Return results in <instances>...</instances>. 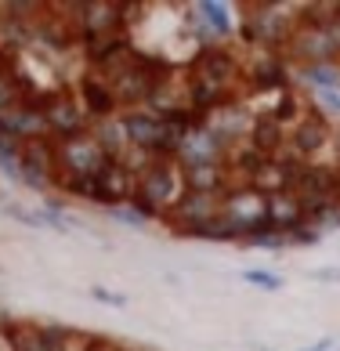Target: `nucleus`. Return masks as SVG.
Here are the masks:
<instances>
[{
    "instance_id": "nucleus-6",
    "label": "nucleus",
    "mask_w": 340,
    "mask_h": 351,
    "mask_svg": "<svg viewBox=\"0 0 340 351\" xmlns=\"http://www.w3.org/2000/svg\"><path fill=\"white\" fill-rule=\"evenodd\" d=\"M221 210H225V189H221V192H185V196L178 199V206L163 221L174 232L185 236V232H192V228L206 225V221L221 217Z\"/></svg>"
},
{
    "instance_id": "nucleus-7",
    "label": "nucleus",
    "mask_w": 340,
    "mask_h": 351,
    "mask_svg": "<svg viewBox=\"0 0 340 351\" xmlns=\"http://www.w3.org/2000/svg\"><path fill=\"white\" fill-rule=\"evenodd\" d=\"M58 171V141L55 138H25L19 141V178L29 185H51Z\"/></svg>"
},
{
    "instance_id": "nucleus-20",
    "label": "nucleus",
    "mask_w": 340,
    "mask_h": 351,
    "mask_svg": "<svg viewBox=\"0 0 340 351\" xmlns=\"http://www.w3.org/2000/svg\"><path fill=\"white\" fill-rule=\"evenodd\" d=\"M90 134H95V141L101 145V152L109 156V160H116L127 145H130V138L123 131V120L120 116H109V120H98L95 127H90Z\"/></svg>"
},
{
    "instance_id": "nucleus-1",
    "label": "nucleus",
    "mask_w": 340,
    "mask_h": 351,
    "mask_svg": "<svg viewBox=\"0 0 340 351\" xmlns=\"http://www.w3.org/2000/svg\"><path fill=\"white\" fill-rule=\"evenodd\" d=\"M185 171L178 160H152V167L138 178V192L127 206L141 221L149 217H167L178 206V199L185 196Z\"/></svg>"
},
{
    "instance_id": "nucleus-5",
    "label": "nucleus",
    "mask_w": 340,
    "mask_h": 351,
    "mask_svg": "<svg viewBox=\"0 0 340 351\" xmlns=\"http://www.w3.org/2000/svg\"><path fill=\"white\" fill-rule=\"evenodd\" d=\"M254 120H257L254 109L246 106L243 98H232V101H225V106H217V109L206 112L203 127H206L210 134H217V141H221L225 149H232V145H239V141L250 138Z\"/></svg>"
},
{
    "instance_id": "nucleus-3",
    "label": "nucleus",
    "mask_w": 340,
    "mask_h": 351,
    "mask_svg": "<svg viewBox=\"0 0 340 351\" xmlns=\"http://www.w3.org/2000/svg\"><path fill=\"white\" fill-rule=\"evenodd\" d=\"M243 40L250 47H279L300 25V4H243Z\"/></svg>"
},
{
    "instance_id": "nucleus-9",
    "label": "nucleus",
    "mask_w": 340,
    "mask_h": 351,
    "mask_svg": "<svg viewBox=\"0 0 340 351\" xmlns=\"http://www.w3.org/2000/svg\"><path fill=\"white\" fill-rule=\"evenodd\" d=\"M333 134V123L326 120L319 109H308L300 120L286 131V152L293 156V160H315V156L326 149V141Z\"/></svg>"
},
{
    "instance_id": "nucleus-32",
    "label": "nucleus",
    "mask_w": 340,
    "mask_h": 351,
    "mask_svg": "<svg viewBox=\"0 0 340 351\" xmlns=\"http://www.w3.org/2000/svg\"><path fill=\"white\" fill-rule=\"evenodd\" d=\"M333 178H337V203H340V167L333 171Z\"/></svg>"
},
{
    "instance_id": "nucleus-29",
    "label": "nucleus",
    "mask_w": 340,
    "mask_h": 351,
    "mask_svg": "<svg viewBox=\"0 0 340 351\" xmlns=\"http://www.w3.org/2000/svg\"><path fill=\"white\" fill-rule=\"evenodd\" d=\"M326 36H330V44H333L337 58H340V19H333L330 25H326Z\"/></svg>"
},
{
    "instance_id": "nucleus-24",
    "label": "nucleus",
    "mask_w": 340,
    "mask_h": 351,
    "mask_svg": "<svg viewBox=\"0 0 340 351\" xmlns=\"http://www.w3.org/2000/svg\"><path fill=\"white\" fill-rule=\"evenodd\" d=\"M185 236H192V239H217V243H228V239H239V232H235L225 217H214V221H206V225L185 232Z\"/></svg>"
},
{
    "instance_id": "nucleus-19",
    "label": "nucleus",
    "mask_w": 340,
    "mask_h": 351,
    "mask_svg": "<svg viewBox=\"0 0 340 351\" xmlns=\"http://www.w3.org/2000/svg\"><path fill=\"white\" fill-rule=\"evenodd\" d=\"M181 171H185V189L189 192H221V189H228L225 163H199V167H181Z\"/></svg>"
},
{
    "instance_id": "nucleus-10",
    "label": "nucleus",
    "mask_w": 340,
    "mask_h": 351,
    "mask_svg": "<svg viewBox=\"0 0 340 351\" xmlns=\"http://www.w3.org/2000/svg\"><path fill=\"white\" fill-rule=\"evenodd\" d=\"M279 55L286 62H293V66H300V69L322 66V62H337V51L330 44V36H326V29H315V25H297Z\"/></svg>"
},
{
    "instance_id": "nucleus-30",
    "label": "nucleus",
    "mask_w": 340,
    "mask_h": 351,
    "mask_svg": "<svg viewBox=\"0 0 340 351\" xmlns=\"http://www.w3.org/2000/svg\"><path fill=\"white\" fill-rule=\"evenodd\" d=\"M326 221H330V225H337V228H340V203H337L333 210H330V217H326Z\"/></svg>"
},
{
    "instance_id": "nucleus-12",
    "label": "nucleus",
    "mask_w": 340,
    "mask_h": 351,
    "mask_svg": "<svg viewBox=\"0 0 340 351\" xmlns=\"http://www.w3.org/2000/svg\"><path fill=\"white\" fill-rule=\"evenodd\" d=\"M134 192H138V178L127 174L116 160H109L95 174V192H90V199L101 203L106 210H116V206H127L134 199Z\"/></svg>"
},
{
    "instance_id": "nucleus-26",
    "label": "nucleus",
    "mask_w": 340,
    "mask_h": 351,
    "mask_svg": "<svg viewBox=\"0 0 340 351\" xmlns=\"http://www.w3.org/2000/svg\"><path fill=\"white\" fill-rule=\"evenodd\" d=\"M243 279L250 282V286H260V290H282V279H279V276H271V271H265V268L243 271Z\"/></svg>"
},
{
    "instance_id": "nucleus-11",
    "label": "nucleus",
    "mask_w": 340,
    "mask_h": 351,
    "mask_svg": "<svg viewBox=\"0 0 340 351\" xmlns=\"http://www.w3.org/2000/svg\"><path fill=\"white\" fill-rule=\"evenodd\" d=\"M106 163H109V156L101 152V145L95 141V134H90V131L58 141V167H65V171L95 178Z\"/></svg>"
},
{
    "instance_id": "nucleus-15",
    "label": "nucleus",
    "mask_w": 340,
    "mask_h": 351,
    "mask_svg": "<svg viewBox=\"0 0 340 351\" xmlns=\"http://www.w3.org/2000/svg\"><path fill=\"white\" fill-rule=\"evenodd\" d=\"M106 33H123L120 4H112V0H84L80 40H87V36H106Z\"/></svg>"
},
{
    "instance_id": "nucleus-18",
    "label": "nucleus",
    "mask_w": 340,
    "mask_h": 351,
    "mask_svg": "<svg viewBox=\"0 0 340 351\" xmlns=\"http://www.w3.org/2000/svg\"><path fill=\"white\" fill-rule=\"evenodd\" d=\"M250 145L265 156V160H279V156L286 152V127L268 120V116H257L254 131H250Z\"/></svg>"
},
{
    "instance_id": "nucleus-23",
    "label": "nucleus",
    "mask_w": 340,
    "mask_h": 351,
    "mask_svg": "<svg viewBox=\"0 0 340 351\" xmlns=\"http://www.w3.org/2000/svg\"><path fill=\"white\" fill-rule=\"evenodd\" d=\"M315 90H337L340 87V62H322V66H304L297 69Z\"/></svg>"
},
{
    "instance_id": "nucleus-28",
    "label": "nucleus",
    "mask_w": 340,
    "mask_h": 351,
    "mask_svg": "<svg viewBox=\"0 0 340 351\" xmlns=\"http://www.w3.org/2000/svg\"><path fill=\"white\" fill-rule=\"evenodd\" d=\"M109 214H116V217L123 221V225H145V221H141L134 210H130V206H116V210H109Z\"/></svg>"
},
{
    "instance_id": "nucleus-33",
    "label": "nucleus",
    "mask_w": 340,
    "mask_h": 351,
    "mask_svg": "<svg viewBox=\"0 0 340 351\" xmlns=\"http://www.w3.org/2000/svg\"><path fill=\"white\" fill-rule=\"evenodd\" d=\"M123 351H134V348H123Z\"/></svg>"
},
{
    "instance_id": "nucleus-27",
    "label": "nucleus",
    "mask_w": 340,
    "mask_h": 351,
    "mask_svg": "<svg viewBox=\"0 0 340 351\" xmlns=\"http://www.w3.org/2000/svg\"><path fill=\"white\" fill-rule=\"evenodd\" d=\"M84 351H123V348L116 344V341H109V337H90Z\"/></svg>"
},
{
    "instance_id": "nucleus-8",
    "label": "nucleus",
    "mask_w": 340,
    "mask_h": 351,
    "mask_svg": "<svg viewBox=\"0 0 340 351\" xmlns=\"http://www.w3.org/2000/svg\"><path fill=\"white\" fill-rule=\"evenodd\" d=\"M0 337L11 351H58L65 326H40V322L0 315Z\"/></svg>"
},
{
    "instance_id": "nucleus-16",
    "label": "nucleus",
    "mask_w": 340,
    "mask_h": 351,
    "mask_svg": "<svg viewBox=\"0 0 340 351\" xmlns=\"http://www.w3.org/2000/svg\"><path fill=\"white\" fill-rule=\"evenodd\" d=\"M268 225H271V232H279V236H290L293 228L304 225V206H300V199L290 189L268 196Z\"/></svg>"
},
{
    "instance_id": "nucleus-2",
    "label": "nucleus",
    "mask_w": 340,
    "mask_h": 351,
    "mask_svg": "<svg viewBox=\"0 0 340 351\" xmlns=\"http://www.w3.org/2000/svg\"><path fill=\"white\" fill-rule=\"evenodd\" d=\"M170 73H174V66H170V62H163L160 55H149V51H138V55L130 58L120 73L109 76V87H112V95H116V106H145L149 95L167 80Z\"/></svg>"
},
{
    "instance_id": "nucleus-22",
    "label": "nucleus",
    "mask_w": 340,
    "mask_h": 351,
    "mask_svg": "<svg viewBox=\"0 0 340 351\" xmlns=\"http://www.w3.org/2000/svg\"><path fill=\"white\" fill-rule=\"evenodd\" d=\"M51 185H55L58 192H65V196H84V199H90V192H95V178L73 174V171H65V167H58L55 178H51Z\"/></svg>"
},
{
    "instance_id": "nucleus-13",
    "label": "nucleus",
    "mask_w": 340,
    "mask_h": 351,
    "mask_svg": "<svg viewBox=\"0 0 340 351\" xmlns=\"http://www.w3.org/2000/svg\"><path fill=\"white\" fill-rule=\"evenodd\" d=\"M76 90H80L76 98L84 101V109L90 112V120H95V123H98V120H109V116L120 112L109 80H106V76H101L98 69H84V76L76 80Z\"/></svg>"
},
{
    "instance_id": "nucleus-21",
    "label": "nucleus",
    "mask_w": 340,
    "mask_h": 351,
    "mask_svg": "<svg viewBox=\"0 0 340 351\" xmlns=\"http://www.w3.org/2000/svg\"><path fill=\"white\" fill-rule=\"evenodd\" d=\"M192 11H195V19L206 25V33H210V36H232L235 22H232V15H228V8H225V4H214V0H199V4H195Z\"/></svg>"
},
{
    "instance_id": "nucleus-4",
    "label": "nucleus",
    "mask_w": 340,
    "mask_h": 351,
    "mask_svg": "<svg viewBox=\"0 0 340 351\" xmlns=\"http://www.w3.org/2000/svg\"><path fill=\"white\" fill-rule=\"evenodd\" d=\"M40 109H44V120H47V131L55 141L62 138H76V134H87L95 120L90 112L84 109V101L73 95V90H44L40 98Z\"/></svg>"
},
{
    "instance_id": "nucleus-31",
    "label": "nucleus",
    "mask_w": 340,
    "mask_h": 351,
    "mask_svg": "<svg viewBox=\"0 0 340 351\" xmlns=\"http://www.w3.org/2000/svg\"><path fill=\"white\" fill-rule=\"evenodd\" d=\"M4 141H15V138L8 134V127H4V120H0V145H4Z\"/></svg>"
},
{
    "instance_id": "nucleus-17",
    "label": "nucleus",
    "mask_w": 340,
    "mask_h": 351,
    "mask_svg": "<svg viewBox=\"0 0 340 351\" xmlns=\"http://www.w3.org/2000/svg\"><path fill=\"white\" fill-rule=\"evenodd\" d=\"M120 120H123V131L130 138V145L152 152L156 134H160V116L149 112V109H127V112H120Z\"/></svg>"
},
{
    "instance_id": "nucleus-25",
    "label": "nucleus",
    "mask_w": 340,
    "mask_h": 351,
    "mask_svg": "<svg viewBox=\"0 0 340 351\" xmlns=\"http://www.w3.org/2000/svg\"><path fill=\"white\" fill-rule=\"evenodd\" d=\"M149 15V4H120V25H123V33H130L138 22H145Z\"/></svg>"
},
{
    "instance_id": "nucleus-14",
    "label": "nucleus",
    "mask_w": 340,
    "mask_h": 351,
    "mask_svg": "<svg viewBox=\"0 0 340 351\" xmlns=\"http://www.w3.org/2000/svg\"><path fill=\"white\" fill-rule=\"evenodd\" d=\"M228 149L217 141V134H210L206 127H192L178 149V163L181 167H199V163H225Z\"/></svg>"
}]
</instances>
